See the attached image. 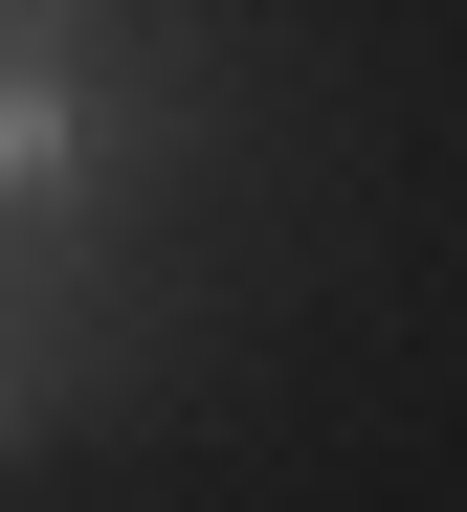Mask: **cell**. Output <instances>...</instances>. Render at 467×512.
Instances as JSON below:
<instances>
[{"label": "cell", "instance_id": "cell-3", "mask_svg": "<svg viewBox=\"0 0 467 512\" xmlns=\"http://www.w3.org/2000/svg\"><path fill=\"white\" fill-rule=\"evenodd\" d=\"M45 23H89V0H45Z\"/></svg>", "mask_w": 467, "mask_h": 512}, {"label": "cell", "instance_id": "cell-1", "mask_svg": "<svg viewBox=\"0 0 467 512\" xmlns=\"http://www.w3.org/2000/svg\"><path fill=\"white\" fill-rule=\"evenodd\" d=\"M89 134H112V90H89V23L0 0V245H45V223L89 201Z\"/></svg>", "mask_w": 467, "mask_h": 512}, {"label": "cell", "instance_id": "cell-2", "mask_svg": "<svg viewBox=\"0 0 467 512\" xmlns=\"http://www.w3.org/2000/svg\"><path fill=\"white\" fill-rule=\"evenodd\" d=\"M45 401H67V357H23V312H0V446H23Z\"/></svg>", "mask_w": 467, "mask_h": 512}]
</instances>
